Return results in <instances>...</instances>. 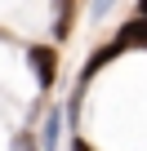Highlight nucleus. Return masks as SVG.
Instances as JSON below:
<instances>
[{
	"label": "nucleus",
	"mask_w": 147,
	"mask_h": 151,
	"mask_svg": "<svg viewBox=\"0 0 147 151\" xmlns=\"http://www.w3.org/2000/svg\"><path fill=\"white\" fill-rule=\"evenodd\" d=\"M71 151H94V147H89L85 138H76V142H71Z\"/></svg>",
	"instance_id": "obj_8"
},
{
	"label": "nucleus",
	"mask_w": 147,
	"mask_h": 151,
	"mask_svg": "<svg viewBox=\"0 0 147 151\" xmlns=\"http://www.w3.org/2000/svg\"><path fill=\"white\" fill-rule=\"evenodd\" d=\"M120 53H125V49H120L116 40H107V45H98V49H94V58H89V62L80 67V76H76V93H85V85L94 80V76H98V71H103L107 62H116Z\"/></svg>",
	"instance_id": "obj_2"
},
{
	"label": "nucleus",
	"mask_w": 147,
	"mask_h": 151,
	"mask_svg": "<svg viewBox=\"0 0 147 151\" xmlns=\"http://www.w3.org/2000/svg\"><path fill=\"white\" fill-rule=\"evenodd\" d=\"M27 67H31V76H36V89H54V80H58V49L54 45H31L27 49Z\"/></svg>",
	"instance_id": "obj_1"
},
{
	"label": "nucleus",
	"mask_w": 147,
	"mask_h": 151,
	"mask_svg": "<svg viewBox=\"0 0 147 151\" xmlns=\"http://www.w3.org/2000/svg\"><path fill=\"white\" fill-rule=\"evenodd\" d=\"M71 18H76V0H58V22H54V36L58 40L71 36Z\"/></svg>",
	"instance_id": "obj_5"
},
{
	"label": "nucleus",
	"mask_w": 147,
	"mask_h": 151,
	"mask_svg": "<svg viewBox=\"0 0 147 151\" xmlns=\"http://www.w3.org/2000/svg\"><path fill=\"white\" fill-rule=\"evenodd\" d=\"M14 151H40V142H36V133H14Z\"/></svg>",
	"instance_id": "obj_6"
},
{
	"label": "nucleus",
	"mask_w": 147,
	"mask_h": 151,
	"mask_svg": "<svg viewBox=\"0 0 147 151\" xmlns=\"http://www.w3.org/2000/svg\"><path fill=\"white\" fill-rule=\"evenodd\" d=\"M138 14H143V18H147V0H138Z\"/></svg>",
	"instance_id": "obj_9"
},
{
	"label": "nucleus",
	"mask_w": 147,
	"mask_h": 151,
	"mask_svg": "<svg viewBox=\"0 0 147 151\" xmlns=\"http://www.w3.org/2000/svg\"><path fill=\"white\" fill-rule=\"evenodd\" d=\"M112 5H116V0H94L89 14H94V18H107V14H112Z\"/></svg>",
	"instance_id": "obj_7"
},
{
	"label": "nucleus",
	"mask_w": 147,
	"mask_h": 151,
	"mask_svg": "<svg viewBox=\"0 0 147 151\" xmlns=\"http://www.w3.org/2000/svg\"><path fill=\"white\" fill-rule=\"evenodd\" d=\"M62 124H67V107H49V116H45L40 129H36L40 151H58V147H62Z\"/></svg>",
	"instance_id": "obj_3"
},
{
	"label": "nucleus",
	"mask_w": 147,
	"mask_h": 151,
	"mask_svg": "<svg viewBox=\"0 0 147 151\" xmlns=\"http://www.w3.org/2000/svg\"><path fill=\"white\" fill-rule=\"evenodd\" d=\"M112 40H116L120 49H147V18H143V14H138V18H129Z\"/></svg>",
	"instance_id": "obj_4"
}]
</instances>
